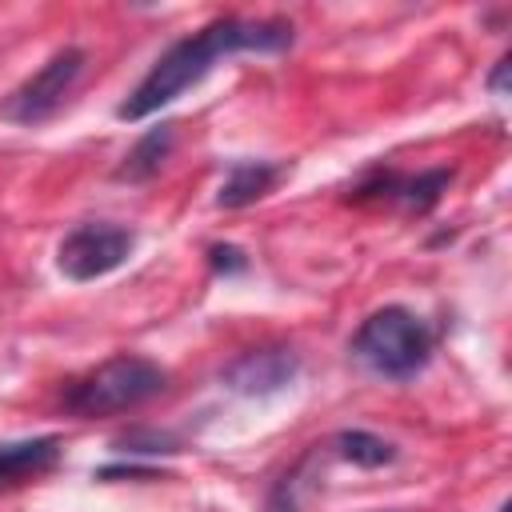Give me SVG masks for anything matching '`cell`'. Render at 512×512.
Listing matches in <instances>:
<instances>
[{
  "label": "cell",
  "instance_id": "1",
  "mask_svg": "<svg viewBox=\"0 0 512 512\" xmlns=\"http://www.w3.org/2000/svg\"><path fill=\"white\" fill-rule=\"evenodd\" d=\"M292 44V24L288 20H240V16H220L204 24L200 32L176 40L152 68L148 76L128 92V100L116 108L120 120H144L184 96L192 84H200L216 60L232 52H284Z\"/></svg>",
  "mask_w": 512,
  "mask_h": 512
},
{
  "label": "cell",
  "instance_id": "2",
  "mask_svg": "<svg viewBox=\"0 0 512 512\" xmlns=\"http://www.w3.org/2000/svg\"><path fill=\"white\" fill-rule=\"evenodd\" d=\"M352 356L384 380H412L432 360V332L416 312L388 304L356 328Z\"/></svg>",
  "mask_w": 512,
  "mask_h": 512
},
{
  "label": "cell",
  "instance_id": "3",
  "mask_svg": "<svg viewBox=\"0 0 512 512\" xmlns=\"http://www.w3.org/2000/svg\"><path fill=\"white\" fill-rule=\"evenodd\" d=\"M168 388V372L148 356H112L84 380L64 392V408L72 416H116L148 404Z\"/></svg>",
  "mask_w": 512,
  "mask_h": 512
},
{
  "label": "cell",
  "instance_id": "4",
  "mask_svg": "<svg viewBox=\"0 0 512 512\" xmlns=\"http://www.w3.org/2000/svg\"><path fill=\"white\" fill-rule=\"evenodd\" d=\"M80 72H84V52L80 48H60V52H52L8 100H4V116L8 120H16V124H40V120H48L64 100H68V92H72V84L80 80Z\"/></svg>",
  "mask_w": 512,
  "mask_h": 512
},
{
  "label": "cell",
  "instance_id": "5",
  "mask_svg": "<svg viewBox=\"0 0 512 512\" xmlns=\"http://www.w3.org/2000/svg\"><path fill=\"white\" fill-rule=\"evenodd\" d=\"M136 248V236L120 224H76L60 248H56V264L68 280L84 284V280H100L108 272H116Z\"/></svg>",
  "mask_w": 512,
  "mask_h": 512
},
{
  "label": "cell",
  "instance_id": "6",
  "mask_svg": "<svg viewBox=\"0 0 512 512\" xmlns=\"http://www.w3.org/2000/svg\"><path fill=\"white\" fill-rule=\"evenodd\" d=\"M296 376H300V356L292 348H276V344L248 348L220 372V380L240 396H272V392L288 388Z\"/></svg>",
  "mask_w": 512,
  "mask_h": 512
},
{
  "label": "cell",
  "instance_id": "7",
  "mask_svg": "<svg viewBox=\"0 0 512 512\" xmlns=\"http://www.w3.org/2000/svg\"><path fill=\"white\" fill-rule=\"evenodd\" d=\"M280 180V164H268V160H236L216 192V204L220 208H244L252 200H260L264 192H272V184Z\"/></svg>",
  "mask_w": 512,
  "mask_h": 512
},
{
  "label": "cell",
  "instance_id": "8",
  "mask_svg": "<svg viewBox=\"0 0 512 512\" xmlns=\"http://www.w3.org/2000/svg\"><path fill=\"white\" fill-rule=\"evenodd\" d=\"M60 456L56 436H36V440H8L0 444V484H20L44 468H52Z\"/></svg>",
  "mask_w": 512,
  "mask_h": 512
},
{
  "label": "cell",
  "instance_id": "9",
  "mask_svg": "<svg viewBox=\"0 0 512 512\" xmlns=\"http://www.w3.org/2000/svg\"><path fill=\"white\" fill-rule=\"evenodd\" d=\"M172 140H176V128H172V124H160V128L144 132V136L132 144V152L124 156V164L116 168V180H132V184L152 180V176L160 172V164L168 160Z\"/></svg>",
  "mask_w": 512,
  "mask_h": 512
},
{
  "label": "cell",
  "instance_id": "10",
  "mask_svg": "<svg viewBox=\"0 0 512 512\" xmlns=\"http://www.w3.org/2000/svg\"><path fill=\"white\" fill-rule=\"evenodd\" d=\"M332 448H336L340 460H352V464H360V468H384V464L396 460V448H392L384 436L364 432V428H344V432H336Z\"/></svg>",
  "mask_w": 512,
  "mask_h": 512
},
{
  "label": "cell",
  "instance_id": "11",
  "mask_svg": "<svg viewBox=\"0 0 512 512\" xmlns=\"http://www.w3.org/2000/svg\"><path fill=\"white\" fill-rule=\"evenodd\" d=\"M124 452H176V436L168 432H132L120 440Z\"/></svg>",
  "mask_w": 512,
  "mask_h": 512
},
{
  "label": "cell",
  "instance_id": "12",
  "mask_svg": "<svg viewBox=\"0 0 512 512\" xmlns=\"http://www.w3.org/2000/svg\"><path fill=\"white\" fill-rule=\"evenodd\" d=\"M208 264H212L216 272H224V276H232V272H244V268H248L244 252H240V248H232V244H212V248H208Z\"/></svg>",
  "mask_w": 512,
  "mask_h": 512
},
{
  "label": "cell",
  "instance_id": "13",
  "mask_svg": "<svg viewBox=\"0 0 512 512\" xmlns=\"http://www.w3.org/2000/svg\"><path fill=\"white\" fill-rule=\"evenodd\" d=\"M508 68H512V64H508V56H500V60H496V72L488 76V88H492L496 96H504V76H508Z\"/></svg>",
  "mask_w": 512,
  "mask_h": 512
}]
</instances>
